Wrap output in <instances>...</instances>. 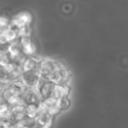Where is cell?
Segmentation results:
<instances>
[{"label":"cell","instance_id":"obj_13","mask_svg":"<svg viewBox=\"0 0 128 128\" xmlns=\"http://www.w3.org/2000/svg\"><path fill=\"white\" fill-rule=\"evenodd\" d=\"M22 52H23L19 38L9 43L8 46V54L9 56H15V55L20 54Z\"/></svg>","mask_w":128,"mask_h":128},{"label":"cell","instance_id":"obj_6","mask_svg":"<svg viewBox=\"0 0 128 128\" xmlns=\"http://www.w3.org/2000/svg\"><path fill=\"white\" fill-rule=\"evenodd\" d=\"M70 80V73L68 68L61 62V64L54 76L52 82L56 85H64L68 84Z\"/></svg>","mask_w":128,"mask_h":128},{"label":"cell","instance_id":"obj_12","mask_svg":"<svg viewBox=\"0 0 128 128\" xmlns=\"http://www.w3.org/2000/svg\"><path fill=\"white\" fill-rule=\"evenodd\" d=\"M8 87L10 90H12L14 93H16L18 95L22 96L25 91L26 90L27 87L25 86L23 82L21 80V79H17L15 80L12 82H10L8 84Z\"/></svg>","mask_w":128,"mask_h":128},{"label":"cell","instance_id":"obj_20","mask_svg":"<svg viewBox=\"0 0 128 128\" xmlns=\"http://www.w3.org/2000/svg\"><path fill=\"white\" fill-rule=\"evenodd\" d=\"M16 128H29L26 127V126H22V125H20V126H18Z\"/></svg>","mask_w":128,"mask_h":128},{"label":"cell","instance_id":"obj_17","mask_svg":"<svg viewBox=\"0 0 128 128\" xmlns=\"http://www.w3.org/2000/svg\"><path fill=\"white\" fill-rule=\"evenodd\" d=\"M7 106H8V104L7 103V101L5 100L4 97L2 95H0V110Z\"/></svg>","mask_w":128,"mask_h":128},{"label":"cell","instance_id":"obj_16","mask_svg":"<svg viewBox=\"0 0 128 128\" xmlns=\"http://www.w3.org/2000/svg\"><path fill=\"white\" fill-rule=\"evenodd\" d=\"M11 25V19L5 16H0V32H4Z\"/></svg>","mask_w":128,"mask_h":128},{"label":"cell","instance_id":"obj_18","mask_svg":"<svg viewBox=\"0 0 128 128\" xmlns=\"http://www.w3.org/2000/svg\"><path fill=\"white\" fill-rule=\"evenodd\" d=\"M1 128H16L11 124H3Z\"/></svg>","mask_w":128,"mask_h":128},{"label":"cell","instance_id":"obj_1","mask_svg":"<svg viewBox=\"0 0 128 128\" xmlns=\"http://www.w3.org/2000/svg\"><path fill=\"white\" fill-rule=\"evenodd\" d=\"M61 62L60 61L50 58H42L39 68V73L41 78L52 82Z\"/></svg>","mask_w":128,"mask_h":128},{"label":"cell","instance_id":"obj_11","mask_svg":"<svg viewBox=\"0 0 128 128\" xmlns=\"http://www.w3.org/2000/svg\"><path fill=\"white\" fill-rule=\"evenodd\" d=\"M41 106L46 112H48L50 114H51L53 116H55L61 112V111L58 108V101L56 99H55L53 98H50L44 100L41 104Z\"/></svg>","mask_w":128,"mask_h":128},{"label":"cell","instance_id":"obj_8","mask_svg":"<svg viewBox=\"0 0 128 128\" xmlns=\"http://www.w3.org/2000/svg\"><path fill=\"white\" fill-rule=\"evenodd\" d=\"M23 53L26 56H34L36 52V46L31 36H22L19 38Z\"/></svg>","mask_w":128,"mask_h":128},{"label":"cell","instance_id":"obj_9","mask_svg":"<svg viewBox=\"0 0 128 128\" xmlns=\"http://www.w3.org/2000/svg\"><path fill=\"white\" fill-rule=\"evenodd\" d=\"M37 122L45 128H50L52 127L54 121V116L46 112L40 105L39 112L36 118Z\"/></svg>","mask_w":128,"mask_h":128},{"label":"cell","instance_id":"obj_7","mask_svg":"<svg viewBox=\"0 0 128 128\" xmlns=\"http://www.w3.org/2000/svg\"><path fill=\"white\" fill-rule=\"evenodd\" d=\"M41 60L42 58L36 55L27 56L21 66L22 71L39 70Z\"/></svg>","mask_w":128,"mask_h":128},{"label":"cell","instance_id":"obj_4","mask_svg":"<svg viewBox=\"0 0 128 128\" xmlns=\"http://www.w3.org/2000/svg\"><path fill=\"white\" fill-rule=\"evenodd\" d=\"M25 105H37L40 106L43 100L40 96L36 88H27L23 94L22 95Z\"/></svg>","mask_w":128,"mask_h":128},{"label":"cell","instance_id":"obj_21","mask_svg":"<svg viewBox=\"0 0 128 128\" xmlns=\"http://www.w3.org/2000/svg\"><path fill=\"white\" fill-rule=\"evenodd\" d=\"M2 123L0 122V128H2Z\"/></svg>","mask_w":128,"mask_h":128},{"label":"cell","instance_id":"obj_3","mask_svg":"<svg viewBox=\"0 0 128 128\" xmlns=\"http://www.w3.org/2000/svg\"><path fill=\"white\" fill-rule=\"evenodd\" d=\"M20 79L27 88H36L41 80V76L39 70H28L22 71Z\"/></svg>","mask_w":128,"mask_h":128},{"label":"cell","instance_id":"obj_5","mask_svg":"<svg viewBox=\"0 0 128 128\" xmlns=\"http://www.w3.org/2000/svg\"><path fill=\"white\" fill-rule=\"evenodd\" d=\"M32 20V14L28 11H21L11 18V25L17 27L22 28L31 25Z\"/></svg>","mask_w":128,"mask_h":128},{"label":"cell","instance_id":"obj_14","mask_svg":"<svg viewBox=\"0 0 128 128\" xmlns=\"http://www.w3.org/2000/svg\"><path fill=\"white\" fill-rule=\"evenodd\" d=\"M40 106L37 105H26V116L31 118L36 119L39 112Z\"/></svg>","mask_w":128,"mask_h":128},{"label":"cell","instance_id":"obj_19","mask_svg":"<svg viewBox=\"0 0 128 128\" xmlns=\"http://www.w3.org/2000/svg\"><path fill=\"white\" fill-rule=\"evenodd\" d=\"M32 128H44L42 125L39 124L37 122V123H36V124H34V126H33Z\"/></svg>","mask_w":128,"mask_h":128},{"label":"cell","instance_id":"obj_10","mask_svg":"<svg viewBox=\"0 0 128 128\" xmlns=\"http://www.w3.org/2000/svg\"><path fill=\"white\" fill-rule=\"evenodd\" d=\"M11 118L14 122V127H16L19 122L22 121L26 116V105H20L10 107Z\"/></svg>","mask_w":128,"mask_h":128},{"label":"cell","instance_id":"obj_2","mask_svg":"<svg viewBox=\"0 0 128 128\" xmlns=\"http://www.w3.org/2000/svg\"><path fill=\"white\" fill-rule=\"evenodd\" d=\"M56 85V84L52 81L44 80L41 78L40 81L39 82V83L36 88V90L39 93V94L43 100L50 98H52Z\"/></svg>","mask_w":128,"mask_h":128},{"label":"cell","instance_id":"obj_15","mask_svg":"<svg viewBox=\"0 0 128 128\" xmlns=\"http://www.w3.org/2000/svg\"><path fill=\"white\" fill-rule=\"evenodd\" d=\"M57 101H58V108L61 112L68 110L70 106L71 103H70V100L69 97H62L59 98L58 100H57Z\"/></svg>","mask_w":128,"mask_h":128}]
</instances>
